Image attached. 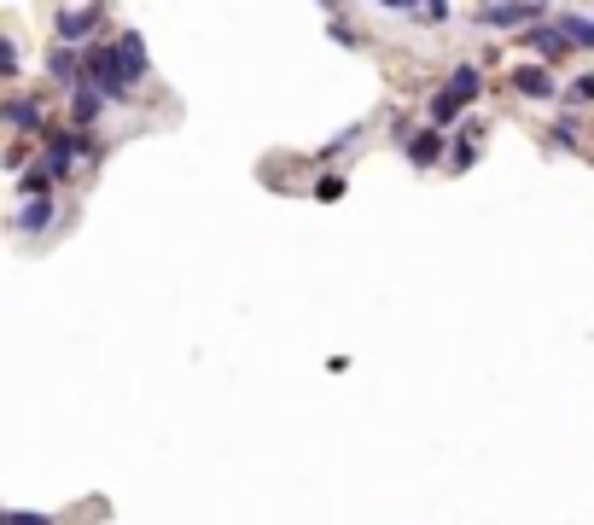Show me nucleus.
I'll use <instances>...</instances> for the list:
<instances>
[{
	"label": "nucleus",
	"instance_id": "1",
	"mask_svg": "<svg viewBox=\"0 0 594 525\" xmlns=\"http://www.w3.org/2000/svg\"><path fill=\"white\" fill-rule=\"evenodd\" d=\"M478 94H484V76H478V65H461L455 76H449V88L431 100V117H437V123H449V117H455L461 105H472Z\"/></svg>",
	"mask_w": 594,
	"mask_h": 525
},
{
	"label": "nucleus",
	"instance_id": "2",
	"mask_svg": "<svg viewBox=\"0 0 594 525\" xmlns=\"http://www.w3.org/2000/svg\"><path fill=\"white\" fill-rule=\"evenodd\" d=\"M88 152H94V135H88V129H65V135L47 140V170L65 175L70 164H76V158H88Z\"/></svg>",
	"mask_w": 594,
	"mask_h": 525
},
{
	"label": "nucleus",
	"instance_id": "3",
	"mask_svg": "<svg viewBox=\"0 0 594 525\" xmlns=\"http://www.w3.org/2000/svg\"><path fill=\"white\" fill-rule=\"evenodd\" d=\"M99 18H105V6H59L53 30H59V41H82V35L99 30Z\"/></svg>",
	"mask_w": 594,
	"mask_h": 525
},
{
	"label": "nucleus",
	"instance_id": "4",
	"mask_svg": "<svg viewBox=\"0 0 594 525\" xmlns=\"http://www.w3.org/2000/svg\"><path fill=\"white\" fill-rule=\"evenodd\" d=\"M478 24H495V30H542V6H478Z\"/></svg>",
	"mask_w": 594,
	"mask_h": 525
},
{
	"label": "nucleus",
	"instance_id": "5",
	"mask_svg": "<svg viewBox=\"0 0 594 525\" xmlns=\"http://www.w3.org/2000/svg\"><path fill=\"white\" fill-rule=\"evenodd\" d=\"M513 88H519L525 100H548V94H554V76L542 65H513Z\"/></svg>",
	"mask_w": 594,
	"mask_h": 525
},
{
	"label": "nucleus",
	"instance_id": "6",
	"mask_svg": "<svg viewBox=\"0 0 594 525\" xmlns=\"http://www.w3.org/2000/svg\"><path fill=\"white\" fill-rule=\"evenodd\" d=\"M47 70H53V76H59V82H65V88H82V59H76V53H70V47H53V53H47Z\"/></svg>",
	"mask_w": 594,
	"mask_h": 525
},
{
	"label": "nucleus",
	"instance_id": "7",
	"mask_svg": "<svg viewBox=\"0 0 594 525\" xmlns=\"http://www.w3.org/2000/svg\"><path fill=\"white\" fill-rule=\"evenodd\" d=\"M117 59H123V76H129V82L146 76V47H140V35H117Z\"/></svg>",
	"mask_w": 594,
	"mask_h": 525
},
{
	"label": "nucleus",
	"instance_id": "8",
	"mask_svg": "<svg viewBox=\"0 0 594 525\" xmlns=\"http://www.w3.org/2000/svg\"><path fill=\"white\" fill-rule=\"evenodd\" d=\"M525 41H530V47H536V53H542V59H560L565 47H571V41H565V30H560V24H542V30H530Z\"/></svg>",
	"mask_w": 594,
	"mask_h": 525
},
{
	"label": "nucleus",
	"instance_id": "9",
	"mask_svg": "<svg viewBox=\"0 0 594 525\" xmlns=\"http://www.w3.org/2000/svg\"><path fill=\"white\" fill-rule=\"evenodd\" d=\"M99 105H105V94H94V88H76V94H70V117H76V129H88V123H94Z\"/></svg>",
	"mask_w": 594,
	"mask_h": 525
},
{
	"label": "nucleus",
	"instance_id": "10",
	"mask_svg": "<svg viewBox=\"0 0 594 525\" xmlns=\"http://www.w3.org/2000/svg\"><path fill=\"white\" fill-rule=\"evenodd\" d=\"M18 228H24V234H47V228H53V199L24 205V210H18Z\"/></svg>",
	"mask_w": 594,
	"mask_h": 525
},
{
	"label": "nucleus",
	"instance_id": "11",
	"mask_svg": "<svg viewBox=\"0 0 594 525\" xmlns=\"http://www.w3.org/2000/svg\"><path fill=\"white\" fill-rule=\"evenodd\" d=\"M408 158H414V164H437V158H443V135H437V129H420V135L408 140Z\"/></svg>",
	"mask_w": 594,
	"mask_h": 525
},
{
	"label": "nucleus",
	"instance_id": "12",
	"mask_svg": "<svg viewBox=\"0 0 594 525\" xmlns=\"http://www.w3.org/2000/svg\"><path fill=\"white\" fill-rule=\"evenodd\" d=\"M53 181H59V175L47 170V164H35V170H24V181H18V187H24V199H47V193H53Z\"/></svg>",
	"mask_w": 594,
	"mask_h": 525
},
{
	"label": "nucleus",
	"instance_id": "13",
	"mask_svg": "<svg viewBox=\"0 0 594 525\" xmlns=\"http://www.w3.org/2000/svg\"><path fill=\"white\" fill-rule=\"evenodd\" d=\"M554 24L565 30V41H571V47H594V24H589V18H577V12H560Z\"/></svg>",
	"mask_w": 594,
	"mask_h": 525
},
{
	"label": "nucleus",
	"instance_id": "14",
	"mask_svg": "<svg viewBox=\"0 0 594 525\" xmlns=\"http://www.w3.org/2000/svg\"><path fill=\"white\" fill-rule=\"evenodd\" d=\"M6 123H18V129H41V105H35V100H6Z\"/></svg>",
	"mask_w": 594,
	"mask_h": 525
},
{
	"label": "nucleus",
	"instance_id": "15",
	"mask_svg": "<svg viewBox=\"0 0 594 525\" xmlns=\"http://www.w3.org/2000/svg\"><path fill=\"white\" fill-rule=\"evenodd\" d=\"M338 193H344V175H321L315 181V199H338Z\"/></svg>",
	"mask_w": 594,
	"mask_h": 525
},
{
	"label": "nucleus",
	"instance_id": "16",
	"mask_svg": "<svg viewBox=\"0 0 594 525\" xmlns=\"http://www.w3.org/2000/svg\"><path fill=\"white\" fill-rule=\"evenodd\" d=\"M0 70H6V76H12V70H18V47H12V41H6V35H0Z\"/></svg>",
	"mask_w": 594,
	"mask_h": 525
},
{
	"label": "nucleus",
	"instance_id": "17",
	"mask_svg": "<svg viewBox=\"0 0 594 525\" xmlns=\"http://www.w3.org/2000/svg\"><path fill=\"white\" fill-rule=\"evenodd\" d=\"M571 100H594V76H577V82H571Z\"/></svg>",
	"mask_w": 594,
	"mask_h": 525
},
{
	"label": "nucleus",
	"instance_id": "18",
	"mask_svg": "<svg viewBox=\"0 0 594 525\" xmlns=\"http://www.w3.org/2000/svg\"><path fill=\"white\" fill-rule=\"evenodd\" d=\"M6 525H53V520H41V514H18V508H12V514H6Z\"/></svg>",
	"mask_w": 594,
	"mask_h": 525
}]
</instances>
